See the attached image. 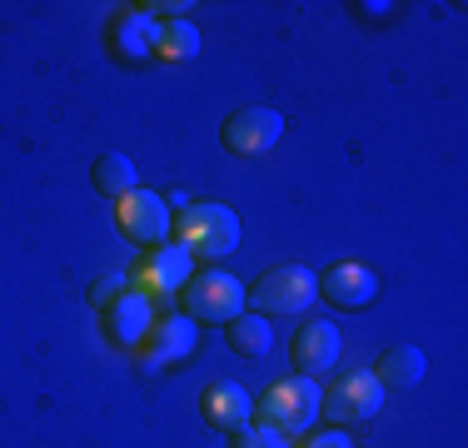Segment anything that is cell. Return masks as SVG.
Instances as JSON below:
<instances>
[{"mask_svg": "<svg viewBox=\"0 0 468 448\" xmlns=\"http://www.w3.org/2000/svg\"><path fill=\"white\" fill-rule=\"evenodd\" d=\"M100 314H105L110 344H115V349H130V354H135L140 344H144V334H150V324H154V299H144L140 289H125L115 304H105Z\"/></svg>", "mask_w": 468, "mask_h": 448, "instance_id": "cell-12", "label": "cell"}, {"mask_svg": "<svg viewBox=\"0 0 468 448\" xmlns=\"http://www.w3.org/2000/svg\"><path fill=\"white\" fill-rule=\"evenodd\" d=\"M115 224L130 244L154 250V244L170 240L175 219H170V199H160L154 189H130L125 199H115Z\"/></svg>", "mask_w": 468, "mask_h": 448, "instance_id": "cell-5", "label": "cell"}, {"mask_svg": "<svg viewBox=\"0 0 468 448\" xmlns=\"http://www.w3.org/2000/svg\"><path fill=\"white\" fill-rule=\"evenodd\" d=\"M234 448H294V439L289 433H280V429H264V423H250L244 433H234Z\"/></svg>", "mask_w": 468, "mask_h": 448, "instance_id": "cell-19", "label": "cell"}, {"mask_svg": "<svg viewBox=\"0 0 468 448\" xmlns=\"http://www.w3.org/2000/svg\"><path fill=\"white\" fill-rule=\"evenodd\" d=\"M150 30H154V20L144 16V10H120V16L110 20L115 55H125V60H150Z\"/></svg>", "mask_w": 468, "mask_h": 448, "instance_id": "cell-16", "label": "cell"}, {"mask_svg": "<svg viewBox=\"0 0 468 448\" xmlns=\"http://www.w3.org/2000/svg\"><path fill=\"white\" fill-rule=\"evenodd\" d=\"M319 299H329L334 309H369L378 299V274L359 260H344L319 274Z\"/></svg>", "mask_w": 468, "mask_h": 448, "instance_id": "cell-11", "label": "cell"}, {"mask_svg": "<svg viewBox=\"0 0 468 448\" xmlns=\"http://www.w3.org/2000/svg\"><path fill=\"white\" fill-rule=\"evenodd\" d=\"M195 279V254L185 250V244H154L150 254H144V264L135 269V284L144 299H165V294H180V289Z\"/></svg>", "mask_w": 468, "mask_h": 448, "instance_id": "cell-8", "label": "cell"}, {"mask_svg": "<svg viewBox=\"0 0 468 448\" xmlns=\"http://www.w3.org/2000/svg\"><path fill=\"white\" fill-rule=\"evenodd\" d=\"M384 409V384L374 379V368H349L324 389V413L334 423H369Z\"/></svg>", "mask_w": 468, "mask_h": 448, "instance_id": "cell-7", "label": "cell"}, {"mask_svg": "<svg viewBox=\"0 0 468 448\" xmlns=\"http://www.w3.org/2000/svg\"><path fill=\"white\" fill-rule=\"evenodd\" d=\"M423 374H429V358H423V349H414V344H394L384 358L374 364V379L384 389H419L423 384Z\"/></svg>", "mask_w": 468, "mask_h": 448, "instance_id": "cell-14", "label": "cell"}, {"mask_svg": "<svg viewBox=\"0 0 468 448\" xmlns=\"http://www.w3.org/2000/svg\"><path fill=\"white\" fill-rule=\"evenodd\" d=\"M229 349L239 358H264L274 349V324L264 314H239L229 319Z\"/></svg>", "mask_w": 468, "mask_h": 448, "instance_id": "cell-17", "label": "cell"}, {"mask_svg": "<svg viewBox=\"0 0 468 448\" xmlns=\"http://www.w3.org/2000/svg\"><path fill=\"white\" fill-rule=\"evenodd\" d=\"M294 368L304 379H319V374H329L334 364H339V354H344V339H339V324L334 319H304L299 324V334H294Z\"/></svg>", "mask_w": 468, "mask_h": 448, "instance_id": "cell-10", "label": "cell"}, {"mask_svg": "<svg viewBox=\"0 0 468 448\" xmlns=\"http://www.w3.org/2000/svg\"><path fill=\"white\" fill-rule=\"evenodd\" d=\"M294 448H354V439L344 429H324V433H314V439H304V443H294Z\"/></svg>", "mask_w": 468, "mask_h": 448, "instance_id": "cell-21", "label": "cell"}, {"mask_svg": "<svg viewBox=\"0 0 468 448\" xmlns=\"http://www.w3.org/2000/svg\"><path fill=\"white\" fill-rule=\"evenodd\" d=\"M130 289V279L125 274H100L95 279V289H90V299H95V309H105V304H115L120 294Z\"/></svg>", "mask_w": 468, "mask_h": 448, "instance_id": "cell-20", "label": "cell"}, {"mask_svg": "<svg viewBox=\"0 0 468 448\" xmlns=\"http://www.w3.org/2000/svg\"><path fill=\"white\" fill-rule=\"evenodd\" d=\"M175 244H185L195 260H225L239 244V215L219 199H199L175 215Z\"/></svg>", "mask_w": 468, "mask_h": 448, "instance_id": "cell-2", "label": "cell"}, {"mask_svg": "<svg viewBox=\"0 0 468 448\" xmlns=\"http://www.w3.org/2000/svg\"><path fill=\"white\" fill-rule=\"evenodd\" d=\"M319 299V274L304 264H280L250 289V304L264 319H289V314H304Z\"/></svg>", "mask_w": 468, "mask_h": 448, "instance_id": "cell-3", "label": "cell"}, {"mask_svg": "<svg viewBox=\"0 0 468 448\" xmlns=\"http://www.w3.org/2000/svg\"><path fill=\"white\" fill-rule=\"evenodd\" d=\"M205 419L225 433H244L254 423V399L250 389H239L234 379H219V384L205 389Z\"/></svg>", "mask_w": 468, "mask_h": 448, "instance_id": "cell-13", "label": "cell"}, {"mask_svg": "<svg viewBox=\"0 0 468 448\" xmlns=\"http://www.w3.org/2000/svg\"><path fill=\"white\" fill-rule=\"evenodd\" d=\"M195 344H199V324L189 319V314H165V319L150 324V334H144L135 358H140V368L154 374V368H170V364H180V358H189Z\"/></svg>", "mask_w": 468, "mask_h": 448, "instance_id": "cell-9", "label": "cell"}, {"mask_svg": "<svg viewBox=\"0 0 468 448\" xmlns=\"http://www.w3.org/2000/svg\"><path fill=\"white\" fill-rule=\"evenodd\" d=\"M199 55V30L189 26V20H154L150 30V60H195Z\"/></svg>", "mask_w": 468, "mask_h": 448, "instance_id": "cell-15", "label": "cell"}, {"mask_svg": "<svg viewBox=\"0 0 468 448\" xmlns=\"http://www.w3.org/2000/svg\"><path fill=\"white\" fill-rule=\"evenodd\" d=\"M319 413H324V394H319L314 379L304 374H289L280 384L264 389V399H254V423H264V429H280V433H309L319 423Z\"/></svg>", "mask_w": 468, "mask_h": 448, "instance_id": "cell-1", "label": "cell"}, {"mask_svg": "<svg viewBox=\"0 0 468 448\" xmlns=\"http://www.w3.org/2000/svg\"><path fill=\"white\" fill-rule=\"evenodd\" d=\"M95 189H100V195H110V199H125L130 189H140L135 160H130V155H120V150L100 155V160H95Z\"/></svg>", "mask_w": 468, "mask_h": 448, "instance_id": "cell-18", "label": "cell"}, {"mask_svg": "<svg viewBox=\"0 0 468 448\" xmlns=\"http://www.w3.org/2000/svg\"><path fill=\"white\" fill-rule=\"evenodd\" d=\"M180 299H185V314L195 324H229L244 314V304H250V289L234 274H225V269H199V274L180 289Z\"/></svg>", "mask_w": 468, "mask_h": 448, "instance_id": "cell-4", "label": "cell"}, {"mask_svg": "<svg viewBox=\"0 0 468 448\" xmlns=\"http://www.w3.org/2000/svg\"><path fill=\"white\" fill-rule=\"evenodd\" d=\"M280 134H284V115L274 105H244V110H234V115L225 120L219 140H225L229 155L254 160V155H270L274 144H280Z\"/></svg>", "mask_w": 468, "mask_h": 448, "instance_id": "cell-6", "label": "cell"}]
</instances>
